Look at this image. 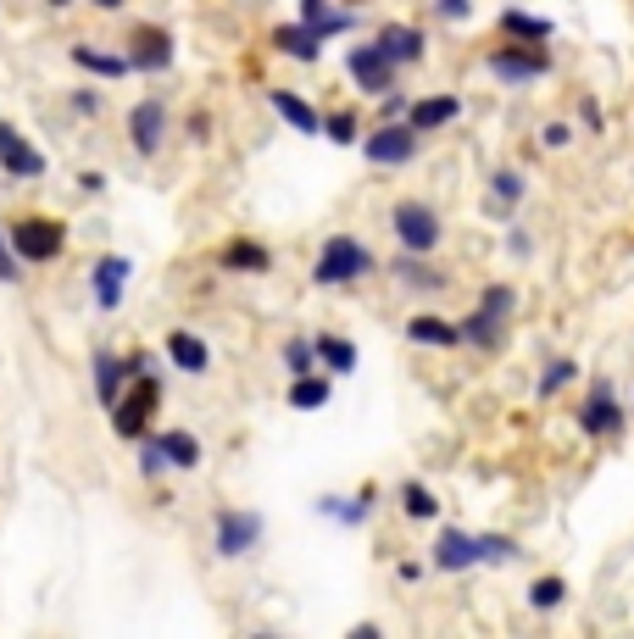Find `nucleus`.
I'll use <instances>...</instances> for the list:
<instances>
[{
	"mask_svg": "<svg viewBox=\"0 0 634 639\" xmlns=\"http://www.w3.org/2000/svg\"><path fill=\"white\" fill-rule=\"evenodd\" d=\"M273 45H278L284 57L307 62V67H312V62L323 57V39H318V34H312L307 23H278V28H273Z\"/></svg>",
	"mask_w": 634,
	"mask_h": 639,
	"instance_id": "5701e85b",
	"label": "nucleus"
},
{
	"mask_svg": "<svg viewBox=\"0 0 634 639\" xmlns=\"http://www.w3.org/2000/svg\"><path fill=\"white\" fill-rule=\"evenodd\" d=\"M162 451H167V462L184 467V473L201 467V439H195L189 428H167V434H162Z\"/></svg>",
	"mask_w": 634,
	"mask_h": 639,
	"instance_id": "c85d7f7f",
	"label": "nucleus"
},
{
	"mask_svg": "<svg viewBox=\"0 0 634 639\" xmlns=\"http://www.w3.org/2000/svg\"><path fill=\"white\" fill-rule=\"evenodd\" d=\"M518 312V289L512 284H490L478 295V306L457 323L462 328V346L473 351H501V339H507V317Z\"/></svg>",
	"mask_w": 634,
	"mask_h": 639,
	"instance_id": "f03ea898",
	"label": "nucleus"
},
{
	"mask_svg": "<svg viewBox=\"0 0 634 639\" xmlns=\"http://www.w3.org/2000/svg\"><path fill=\"white\" fill-rule=\"evenodd\" d=\"M484 67H490L501 84H534V78L551 73V57L540 51V45H518V39H507L501 51L484 57Z\"/></svg>",
	"mask_w": 634,
	"mask_h": 639,
	"instance_id": "423d86ee",
	"label": "nucleus"
},
{
	"mask_svg": "<svg viewBox=\"0 0 634 639\" xmlns=\"http://www.w3.org/2000/svg\"><path fill=\"white\" fill-rule=\"evenodd\" d=\"M378 51L396 62V67H418L423 51H428V39L418 28H407V23H389V28H378Z\"/></svg>",
	"mask_w": 634,
	"mask_h": 639,
	"instance_id": "dca6fc26",
	"label": "nucleus"
},
{
	"mask_svg": "<svg viewBox=\"0 0 634 639\" xmlns=\"http://www.w3.org/2000/svg\"><path fill=\"white\" fill-rule=\"evenodd\" d=\"M362 156H368L373 167H407V162L418 156V128H412V123H384V128H373L368 145H362Z\"/></svg>",
	"mask_w": 634,
	"mask_h": 639,
	"instance_id": "1a4fd4ad",
	"label": "nucleus"
},
{
	"mask_svg": "<svg viewBox=\"0 0 634 639\" xmlns=\"http://www.w3.org/2000/svg\"><path fill=\"white\" fill-rule=\"evenodd\" d=\"M128 278H134V262H128V256H101V262H95V273H89V284H95V306H101V312H117Z\"/></svg>",
	"mask_w": 634,
	"mask_h": 639,
	"instance_id": "4468645a",
	"label": "nucleus"
},
{
	"mask_svg": "<svg viewBox=\"0 0 634 639\" xmlns=\"http://www.w3.org/2000/svg\"><path fill=\"white\" fill-rule=\"evenodd\" d=\"M346 7H362V0H346Z\"/></svg>",
	"mask_w": 634,
	"mask_h": 639,
	"instance_id": "3c124183",
	"label": "nucleus"
},
{
	"mask_svg": "<svg viewBox=\"0 0 634 639\" xmlns=\"http://www.w3.org/2000/svg\"><path fill=\"white\" fill-rule=\"evenodd\" d=\"M123 384H128V362L112 351H95V396H101V406H117Z\"/></svg>",
	"mask_w": 634,
	"mask_h": 639,
	"instance_id": "b1692460",
	"label": "nucleus"
},
{
	"mask_svg": "<svg viewBox=\"0 0 634 639\" xmlns=\"http://www.w3.org/2000/svg\"><path fill=\"white\" fill-rule=\"evenodd\" d=\"M401 512L412 517V523H434V517H440V501H434V489L428 484H401Z\"/></svg>",
	"mask_w": 634,
	"mask_h": 639,
	"instance_id": "c756f323",
	"label": "nucleus"
},
{
	"mask_svg": "<svg viewBox=\"0 0 634 639\" xmlns=\"http://www.w3.org/2000/svg\"><path fill=\"white\" fill-rule=\"evenodd\" d=\"M51 7H67V0H51Z\"/></svg>",
	"mask_w": 634,
	"mask_h": 639,
	"instance_id": "8fccbe9b",
	"label": "nucleus"
},
{
	"mask_svg": "<svg viewBox=\"0 0 634 639\" xmlns=\"http://www.w3.org/2000/svg\"><path fill=\"white\" fill-rule=\"evenodd\" d=\"M0 284H17V251H12L7 228H0Z\"/></svg>",
	"mask_w": 634,
	"mask_h": 639,
	"instance_id": "a19ab883",
	"label": "nucleus"
},
{
	"mask_svg": "<svg viewBox=\"0 0 634 639\" xmlns=\"http://www.w3.org/2000/svg\"><path fill=\"white\" fill-rule=\"evenodd\" d=\"M318 362L328 373H357V346H351V339H339V334H323L318 339Z\"/></svg>",
	"mask_w": 634,
	"mask_h": 639,
	"instance_id": "7c9ffc66",
	"label": "nucleus"
},
{
	"mask_svg": "<svg viewBox=\"0 0 634 639\" xmlns=\"http://www.w3.org/2000/svg\"><path fill=\"white\" fill-rule=\"evenodd\" d=\"M579 123L601 134V123H607V117H601V106H596V101H579Z\"/></svg>",
	"mask_w": 634,
	"mask_h": 639,
	"instance_id": "37998d69",
	"label": "nucleus"
},
{
	"mask_svg": "<svg viewBox=\"0 0 634 639\" xmlns=\"http://www.w3.org/2000/svg\"><path fill=\"white\" fill-rule=\"evenodd\" d=\"M167 356H173V367H178V373H195V378H201V373L212 367L207 339H201V334H189V328H173V334H167Z\"/></svg>",
	"mask_w": 634,
	"mask_h": 639,
	"instance_id": "6ab92c4d",
	"label": "nucleus"
},
{
	"mask_svg": "<svg viewBox=\"0 0 634 639\" xmlns=\"http://www.w3.org/2000/svg\"><path fill=\"white\" fill-rule=\"evenodd\" d=\"M346 73H351V84L362 95H389V89H396V62L378 51V39L373 45H357V51L346 57Z\"/></svg>",
	"mask_w": 634,
	"mask_h": 639,
	"instance_id": "9d476101",
	"label": "nucleus"
},
{
	"mask_svg": "<svg viewBox=\"0 0 634 639\" xmlns=\"http://www.w3.org/2000/svg\"><path fill=\"white\" fill-rule=\"evenodd\" d=\"M523 189H529V184H523L518 167H496V173H490V212H512V206L523 201Z\"/></svg>",
	"mask_w": 634,
	"mask_h": 639,
	"instance_id": "cd10ccee",
	"label": "nucleus"
},
{
	"mask_svg": "<svg viewBox=\"0 0 634 639\" xmlns=\"http://www.w3.org/2000/svg\"><path fill=\"white\" fill-rule=\"evenodd\" d=\"M434 17H446V23H468V17H473V0H434Z\"/></svg>",
	"mask_w": 634,
	"mask_h": 639,
	"instance_id": "ea45409f",
	"label": "nucleus"
},
{
	"mask_svg": "<svg viewBox=\"0 0 634 639\" xmlns=\"http://www.w3.org/2000/svg\"><path fill=\"white\" fill-rule=\"evenodd\" d=\"M373 267L378 262H373V251H368L357 234H328L323 251H318V262H312V284L318 289H346V284H362Z\"/></svg>",
	"mask_w": 634,
	"mask_h": 639,
	"instance_id": "f257e3e1",
	"label": "nucleus"
},
{
	"mask_svg": "<svg viewBox=\"0 0 634 639\" xmlns=\"http://www.w3.org/2000/svg\"><path fill=\"white\" fill-rule=\"evenodd\" d=\"M323 134H328L334 145H357V134H362V128H357V117H351V112H334V117L323 123Z\"/></svg>",
	"mask_w": 634,
	"mask_h": 639,
	"instance_id": "4c0bfd02",
	"label": "nucleus"
},
{
	"mask_svg": "<svg viewBox=\"0 0 634 639\" xmlns=\"http://www.w3.org/2000/svg\"><path fill=\"white\" fill-rule=\"evenodd\" d=\"M373 501H378V489L368 484V489H357V501H318V512L323 517H334V523H346V528H357V523H368V512H373Z\"/></svg>",
	"mask_w": 634,
	"mask_h": 639,
	"instance_id": "a878e982",
	"label": "nucleus"
},
{
	"mask_svg": "<svg viewBox=\"0 0 634 639\" xmlns=\"http://www.w3.org/2000/svg\"><path fill=\"white\" fill-rule=\"evenodd\" d=\"M212 546L223 562H239L262 546V517L257 512H217V528H212Z\"/></svg>",
	"mask_w": 634,
	"mask_h": 639,
	"instance_id": "6e6552de",
	"label": "nucleus"
},
{
	"mask_svg": "<svg viewBox=\"0 0 634 639\" xmlns=\"http://www.w3.org/2000/svg\"><path fill=\"white\" fill-rule=\"evenodd\" d=\"M73 112H78V117H95V112H101V101H95V95H84V89H78V95H73Z\"/></svg>",
	"mask_w": 634,
	"mask_h": 639,
	"instance_id": "a18cd8bd",
	"label": "nucleus"
},
{
	"mask_svg": "<svg viewBox=\"0 0 634 639\" xmlns=\"http://www.w3.org/2000/svg\"><path fill=\"white\" fill-rule=\"evenodd\" d=\"M307 28H312L318 39H334V34L357 28V17H351V12H323V17H318V23H307Z\"/></svg>",
	"mask_w": 634,
	"mask_h": 639,
	"instance_id": "58836bf2",
	"label": "nucleus"
},
{
	"mask_svg": "<svg viewBox=\"0 0 634 639\" xmlns=\"http://www.w3.org/2000/svg\"><path fill=\"white\" fill-rule=\"evenodd\" d=\"M573 373H579V362H573V356H557V362H546V373H540V384H534V389H540V396L551 401L557 389L573 384Z\"/></svg>",
	"mask_w": 634,
	"mask_h": 639,
	"instance_id": "f704fd0d",
	"label": "nucleus"
},
{
	"mask_svg": "<svg viewBox=\"0 0 634 639\" xmlns=\"http://www.w3.org/2000/svg\"><path fill=\"white\" fill-rule=\"evenodd\" d=\"M562 601H568V584H562V578H534V584H529V606H534V612H557Z\"/></svg>",
	"mask_w": 634,
	"mask_h": 639,
	"instance_id": "72a5a7b5",
	"label": "nucleus"
},
{
	"mask_svg": "<svg viewBox=\"0 0 634 639\" xmlns=\"http://www.w3.org/2000/svg\"><path fill=\"white\" fill-rule=\"evenodd\" d=\"M284 367L296 373V378L301 373H318V339H301V334L284 339Z\"/></svg>",
	"mask_w": 634,
	"mask_h": 639,
	"instance_id": "473e14b6",
	"label": "nucleus"
},
{
	"mask_svg": "<svg viewBox=\"0 0 634 639\" xmlns=\"http://www.w3.org/2000/svg\"><path fill=\"white\" fill-rule=\"evenodd\" d=\"M95 7H107V12H117V7H123V0H95Z\"/></svg>",
	"mask_w": 634,
	"mask_h": 639,
	"instance_id": "09e8293b",
	"label": "nucleus"
},
{
	"mask_svg": "<svg viewBox=\"0 0 634 639\" xmlns=\"http://www.w3.org/2000/svg\"><path fill=\"white\" fill-rule=\"evenodd\" d=\"M7 239H12L17 262H57L67 251V228L57 217H23Z\"/></svg>",
	"mask_w": 634,
	"mask_h": 639,
	"instance_id": "39448f33",
	"label": "nucleus"
},
{
	"mask_svg": "<svg viewBox=\"0 0 634 639\" xmlns=\"http://www.w3.org/2000/svg\"><path fill=\"white\" fill-rule=\"evenodd\" d=\"M0 167H7L12 178H45V167H51V162H45L39 151H34V145L12 128V123H0Z\"/></svg>",
	"mask_w": 634,
	"mask_h": 639,
	"instance_id": "ddd939ff",
	"label": "nucleus"
},
{
	"mask_svg": "<svg viewBox=\"0 0 634 639\" xmlns=\"http://www.w3.org/2000/svg\"><path fill=\"white\" fill-rule=\"evenodd\" d=\"M512 556H518V539H507V534H478V562L501 567V562H512Z\"/></svg>",
	"mask_w": 634,
	"mask_h": 639,
	"instance_id": "c9c22d12",
	"label": "nucleus"
},
{
	"mask_svg": "<svg viewBox=\"0 0 634 639\" xmlns=\"http://www.w3.org/2000/svg\"><path fill=\"white\" fill-rule=\"evenodd\" d=\"M128 139H134L139 156H157L162 139H167V106H162V101H139V106H128Z\"/></svg>",
	"mask_w": 634,
	"mask_h": 639,
	"instance_id": "f8f14e48",
	"label": "nucleus"
},
{
	"mask_svg": "<svg viewBox=\"0 0 634 639\" xmlns=\"http://www.w3.org/2000/svg\"><path fill=\"white\" fill-rule=\"evenodd\" d=\"M579 428L591 434V439H612V434L623 428V406L612 401V384H607V378H596L591 401L579 406Z\"/></svg>",
	"mask_w": 634,
	"mask_h": 639,
	"instance_id": "9b49d317",
	"label": "nucleus"
},
{
	"mask_svg": "<svg viewBox=\"0 0 634 639\" xmlns=\"http://www.w3.org/2000/svg\"><path fill=\"white\" fill-rule=\"evenodd\" d=\"M157 406H162V373H139V378H128V396H117V406H112L117 439H145V428H151Z\"/></svg>",
	"mask_w": 634,
	"mask_h": 639,
	"instance_id": "7ed1b4c3",
	"label": "nucleus"
},
{
	"mask_svg": "<svg viewBox=\"0 0 634 639\" xmlns=\"http://www.w3.org/2000/svg\"><path fill=\"white\" fill-rule=\"evenodd\" d=\"M434 567H440V573H468V567H478V534L440 528V539H434Z\"/></svg>",
	"mask_w": 634,
	"mask_h": 639,
	"instance_id": "2eb2a0df",
	"label": "nucleus"
},
{
	"mask_svg": "<svg viewBox=\"0 0 634 639\" xmlns=\"http://www.w3.org/2000/svg\"><path fill=\"white\" fill-rule=\"evenodd\" d=\"M501 34L507 39H518V45H546L551 34H557V23L551 17H534V12H501Z\"/></svg>",
	"mask_w": 634,
	"mask_h": 639,
	"instance_id": "393cba45",
	"label": "nucleus"
},
{
	"mask_svg": "<svg viewBox=\"0 0 634 639\" xmlns=\"http://www.w3.org/2000/svg\"><path fill=\"white\" fill-rule=\"evenodd\" d=\"M268 106L296 128V134H323V117L312 112V101H301L296 89H268Z\"/></svg>",
	"mask_w": 634,
	"mask_h": 639,
	"instance_id": "412c9836",
	"label": "nucleus"
},
{
	"mask_svg": "<svg viewBox=\"0 0 634 639\" xmlns=\"http://www.w3.org/2000/svg\"><path fill=\"white\" fill-rule=\"evenodd\" d=\"M389 273H396L407 289H423V295H434V289H446V284H451L440 267H428V256H418V251H401L396 262H389Z\"/></svg>",
	"mask_w": 634,
	"mask_h": 639,
	"instance_id": "4be33fe9",
	"label": "nucleus"
},
{
	"mask_svg": "<svg viewBox=\"0 0 634 639\" xmlns=\"http://www.w3.org/2000/svg\"><path fill=\"white\" fill-rule=\"evenodd\" d=\"M328 12V0H301V23H318Z\"/></svg>",
	"mask_w": 634,
	"mask_h": 639,
	"instance_id": "49530a36",
	"label": "nucleus"
},
{
	"mask_svg": "<svg viewBox=\"0 0 634 639\" xmlns=\"http://www.w3.org/2000/svg\"><path fill=\"white\" fill-rule=\"evenodd\" d=\"M289 406H296V412H318V406H328V378L301 373L296 384H289Z\"/></svg>",
	"mask_w": 634,
	"mask_h": 639,
	"instance_id": "2f4dec72",
	"label": "nucleus"
},
{
	"mask_svg": "<svg viewBox=\"0 0 634 639\" xmlns=\"http://www.w3.org/2000/svg\"><path fill=\"white\" fill-rule=\"evenodd\" d=\"M407 339H412V346H428V351H457L462 346V328L446 323V317H434V312H418L407 323Z\"/></svg>",
	"mask_w": 634,
	"mask_h": 639,
	"instance_id": "a211bd4d",
	"label": "nucleus"
},
{
	"mask_svg": "<svg viewBox=\"0 0 634 639\" xmlns=\"http://www.w3.org/2000/svg\"><path fill=\"white\" fill-rule=\"evenodd\" d=\"M223 273H268L273 267V251L262 239H228L223 245V256H217Z\"/></svg>",
	"mask_w": 634,
	"mask_h": 639,
	"instance_id": "aec40b11",
	"label": "nucleus"
},
{
	"mask_svg": "<svg viewBox=\"0 0 634 639\" xmlns=\"http://www.w3.org/2000/svg\"><path fill=\"white\" fill-rule=\"evenodd\" d=\"M73 62L95 78H128V57H112V51H95V45H73Z\"/></svg>",
	"mask_w": 634,
	"mask_h": 639,
	"instance_id": "bb28decb",
	"label": "nucleus"
},
{
	"mask_svg": "<svg viewBox=\"0 0 634 639\" xmlns=\"http://www.w3.org/2000/svg\"><path fill=\"white\" fill-rule=\"evenodd\" d=\"M546 151H562V145H568V123H546Z\"/></svg>",
	"mask_w": 634,
	"mask_h": 639,
	"instance_id": "c03bdc74",
	"label": "nucleus"
},
{
	"mask_svg": "<svg viewBox=\"0 0 634 639\" xmlns=\"http://www.w3.org/2000/svg\"><path fill=\"white\" fill-rule=\"evenodd\" d=\"M167 467H173V462H167V451H162V434L145 439V446H139V473H145V478H162Z\"/></svg>",
	"mask_w": 634,
	"mask_h": 639,
	"instance_id": "e433bc0d",
	"label": "nucleus"
},
{
	"mask_svg": "<svg viewBox=\"0 0 634 639\" xmlns=\"http://www.w3.org/2000/svg\"><path fill=\"white\" fill-rule=\"evenodd\" d=\"M123 57H128L134 73H167V67H173V34L157 28V23H134Z\"/></svg>",
	"mask_w": 634,
	"mask_h": 639,
	"instance_id": "0eeeda50",
	"label": "nucleus"
},
{
	"mask_svg": "<svg viewBox=\"0 0 634 639\" xmlns=\"http://www.w3.org/2000/svg\"><path fill=\"white\" fill-rule=\"evenodd\" d=\"M507 239H512V256H529V251H534V245H529V234H523V228H512Z\"/></svg>",
	"mask_w": 634,
	"mask_h": 639,
	"instance_id": "de8ad7c7",
	"label": "nucleus"
},
{
	"mask_svg": "<svg viewBox=\"0 0 634 639\" xmlns=\"http://www.w3.org/2000/svg\"><path fill=\"white\" fill-rule=\"evenodd\" d=\"M407 106H412V101H407V95H396V89H389V95H384V123H396V117H407Z\"/></svg>",
	"mask_w": 634,
	"mask_h": 639,
	"instance_id": "79ce46f5",
	"label": "nucleus"
},
{
	"mask_svg": "<svg viewBox=\"0 0 634 639\" xmlns=\"http://www.w3.org/2000/svg\"><path fill=\"white\" fill-rule=\"evenodd\" d=\"M389 228H396L401 251H418V256H428L434 245L446 239V228H440V212H434V206H423V201H401L396 212H389Z\"/></svg>",
	"mask_w": 634,
	"mask_h": 639,
	"instance_id": "20e7f679",
	"label": "nucleus"
},
{
	"mask_svg": "<svg viewBox=\"0 0 634 639\" xmlns=\"http://www.w3.org/2000/svg\"><path fill=\"white\" fill-rule=\"evenodd\" d=\"M457 117H462V101H457V95H423V101L407 106V123H412L418 134H434V128H446V123H457Z\"/></svg>",
	"mask_w": 634,
	"mask_h": 639,
	"instance_id": "f3484780",
	"label": "nucleus"
}]
</instances>
